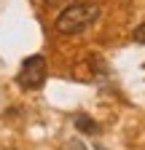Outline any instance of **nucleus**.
Here are the masks:
<instances>
[{
  "label": "nucleus",
  "instance_id": "f257e3e1",
  "mask_svg": "<svg viewBox=\"0 0 145 150\" xmlns=\"http://www.w3.org/2000/svg\"><path fill=\"white\" fill-rule=\"evenodd\" d=\"M97 19H100V6L97 3H72V6L59 11L54 27L62 35H75V32L89 30Z\"/></svg>",
  "mask_w": 145,
  "mask_h": 150
},
{
  "label": "nucleus",
  "instance_id": "f03ea898",
  "mask_svg": "<svg viewBox=\"0 0 145 150\" xmlns=\"http://www.w3.org/2000/svg\"><path fill=\"white\" fill-rule=\"evenodd\" d=\"M46 72H48L46 56L43 54H32V56H27V59L22 62L19 75H16V83H19L24 91H38L46 83Z\"/></svg>",
  "mask_w": 145,
  "mask_h": 150
},
{
  "label": "nucleus",
  "instance_id": "7ed1b4c3",
  "mask_svg": "<svg viewBox=\"0 0 145 150\" xmlns=\"http://www.w3.org/2000/svg\"><path fill=\"white\" fill-rule=\"evenodd\" d=\"M75 129L81 131V134H89V137L100 134V123L94 118H89V115H75Z\"/></svg>",
  "mask_w": 145,
  "mask_h": 150
},
{
  "label": "nucleus",
  "instance_id": "20e7f679",
  "mask_svg": "<svg viewBox=\"0 0 145 150\" xmlns=\"http://www.w3.org/2000/svg\"><path fill=\"white\" fill-rule=\"evenodd\" d=\"M132 38H134V43H142V46H145V24H140V27L134 30Z\"/></svg>",
  "mask_w": 145,
  "mask_h": 150
},
{
  "label": "nucleus",
  "instance_id": "39448f33",
  "mask_svg": "<svg viewBox=\"0 0 145 150\" xmlns=\"http://www.w3.org/2000/svg\"><path fill=\"white\" fill-rule=\"evenodd\" d=\"M97 150H105V147H102V145H97Z\"/></svg>",
  "mask_w": 145,
  "mask_h": 150
}]
</instances>
